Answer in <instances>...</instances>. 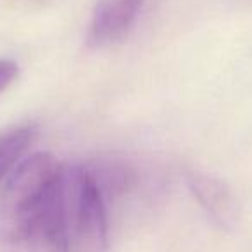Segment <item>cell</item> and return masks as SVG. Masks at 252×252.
<instances>
[{
    "label": "cell",
    "instance_id": "6da1fadb",
    "mask_svg": "<svg viewBox=\"0 0 252 252\" xmlns=\"http://www.w3.org/2000/svg\"><path fill=\"white\" fill-rule=\"evenodd\" d=\"M64 168L49 152L26 156L0 192V252H69Z\"/></svg>",
    "mask_w": 252,
    "mask_h": 252
},
{
    "label": "cell",
    "instance_id": "7a4b0ae2",
    "mask_svg": "<svg viewBox=\"0 0 252 252\" xmlns=\"http://www.w3.org/2000/svg\"><path fill=\"white\" fill-rule=\"evenodd\" d=\"M64 221L69 252H109L107 199L87 164L66 162Z\"/></svg>",
    "mask_w": 252,
    "mask_h": 252
},
{
    "label": "cell",
    "instance_id": "3957f363",
    "mask_svg": "<svg viewBox=\"0 0 252 252\" xmlns=\"http://www.w3.org/2000/svg\"><path fill=\"white\" fill-rule=\"evenodd\" d=\"M144 4L145 0H97L88 25V45L104 50L125 42Z\"/></svg>",
    "mask_w": 252,
    "mask_h": 252
},
{
    "label": "cell",
    "instance_id": "277c9868",
    "mask_svg": "<svg viewBox=\"0 0 252 252\" xmlns=\"http://www.w3.org/2000/svg\"><path fill=\"white\" fill-rule=\"evenodd\" d=\"M38 130L33 125H19L0 133V183L5 182L12 169L26 158L28 149L35 144Z\"/></svg>",
    "mask_w": 252,
    "mask_h": 252
},
{
    "label": "cell",
    "instance_id": "5b68a950",
    "mask_svg": "<svg viewBox=\"0 0 252 252\" xmlns=\"http://www.w3.org/2000/svg\"><path fill=\"white\" fill-rule=\"evenodd\" d=\"M189 183L200 202L211 211V214L224 220L231 213V197L218 178L193 171L189 175Z\"/></svg>",
    "mask_w": 252,
    "mask_h": 252
},
{
    "label": "cell",
    "instance_id": "8992f818",
    "mask_svg": "<svg viewBox=\"0 0 252 252\" xmlns=\"http://www.w3.org/2000/svg\"><path fill=\"white\" fill-rule=\"evenodd\" d=\"M18 64L7 59H0V94L5 92L18 78Z\"/></svg>",
    "mask_w": 252,
    "mask_h": 252
}]
</instances>
